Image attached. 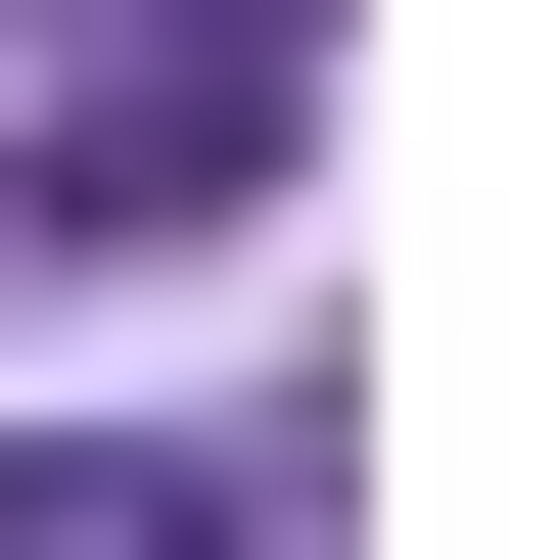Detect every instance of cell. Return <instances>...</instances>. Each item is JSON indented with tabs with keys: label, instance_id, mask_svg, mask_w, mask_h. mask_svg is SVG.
I'll return each instance as SVG.
<instances>
[{
	"label": "cell",
	"instance_id": "6da1fadb",
	"mask_svg": "<svg viewBox=\"0 0 560 560\" xmlns=\"http://www.w3.org/2000/svg\"><path fill=\"white\" fill-rule=\"evenodd\" d=\"M280 187V47H94V94H47V187H0V234H234Z\"/></svg>",
	"mask_w": 560,
	"mask_h": 560
},
{
	"label": "cell",
	"instance_id": "7a4b0ae2",
	"mask_svg": "<svg viewBox=\"0 0 560 560\" xmlns=\"http://www.w3.org/2000/svg\"><path fill=\"white\" fill-rule=\"evenodd\" d=\"M0 560H234V467H94V420H47V467H0Z\"/></svg>",
	"mask_w": 560,
	"mask_h": 560
}]
</instances>
